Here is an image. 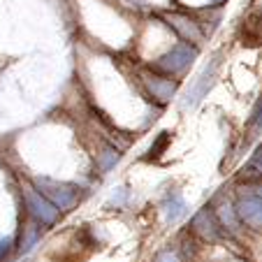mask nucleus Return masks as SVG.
I'll use <instances>...</instances> for the list:
<instances>
[{"mask_svg": "<svg viewBox=\"0 0 262 262\" xmlns=\"http://www.w3.org/2000/svg\"><path fill=\"white\" fill-rule=\"evenodd\" d=\"M251 172H255L257 177H262V148L255 154V158L251 160Z\"/></svg>", "mask_w": 262, "mask_h": 262, "instance_id": "nucleus-10", "label": "nucleus"}, {"mask_svg": "<svg viewBox=\"0 0 262 262\" xmlns=\"http://www.w3.org/2000/svg\"><path fill=\"white\" fill-rule=\"evenodd\" d=\"M248 128H253L255 133L262 130V98H260V102L255 104V109H253V116H251V121H248Z\"/></svg>", "mask_w": 262, "mask_h": 262, "instance_id": "nucleus-9", "label": "nucleus"}, {"mask_svg": "<svg viewBox=\"0 0 262 262\" xmlns=\"http://www.w3.org/2000/svg\"><path fill=\"white\" fill-rule=\"evenodd\" d=\"M146 86L148 93L154 95L158 102H167L174 95V91H177V81L169 79V77H146Z\"/></svg>", "mask_w": 262, "mask_h": 262, "instance_id": "nucleus-6", "label": "nucleus"}, {"mask_svg": "<svg viewBox=\"0 0 262 262\" xmlns=\"http://www.w3.org/2000/svg\"><path fill=\"white\" fill-rule=\"evenodd\" d=\"M26 204H28L30 213H33V216L37 218L40 223H47V225H49V223H54L56 216H58V209H56L54 204L45 198V195L37 193L35 188L26 190Z\"/></svg>", "mask_w": 262, "mask_h": 262, "instance_id": "nucleus-4", "label": "nucleus"}, {"mask_svg": "<svg viewBox=\"0 0 262 262\" xmlns=\"http://www.w3.org/2000/svg\"><path fill=\"white\" fill-rule=\"evenodd\" d=\"M195 56H198V49H190V45H179V47H174L167 56H163V58L156 63V68L167 74H177L188 68Z\"/></svg>", "mask_w": 262, "mask_h": 262, "instance_id": "nucleus-3", "label": "nucleus"}, {"mask_svg": "<svg viewBox=\"0 0 262 262\" xmlns=\"http://www.w3.org/2000/svg\"><path fill=\"white\" fill-rule=\"evenodd\" d=\"M37 193L45 195L47 200H49L51 204H54L56 209H72L74 204H77V200H79V190L74 188V186H70V183H60V181H54V179H37Z\"/></svg>", "mask_w": 262, "mask_h": 262, "instance_id": "nucleus-1", "label": "nucleus"}, {"mask_svg": "<svg viewBox=\"0 0 262 262\" xmlns=\"http://www.w3.org/2000/svg\"><path fill=\"white\" fill-rule=\"evenodd\" d=\"M163 213H165V221L167 223H177L179 218L186 213V202L179 193H169L167 198L163 200Z\"/></svg>", "mask_w": 262, "mask_h": 262, "instance_id": "nucleus-8", "label": "nucleus"}, {"mask_svg": "<svg viewBox=\"0 0 262 262\" xmlns=\"http://www.w3.org/2000/svg\"><path fill=\"white\" fill-rule=\"evenodd\" d=\"M12 251V239H0V262L5 260Z\"/></svg>", "mask_w": 262, "mask_h": 262, "instance_id": "nucleus-12", "label": "nucleus"}, {"mask_svg": "<svg viewBox=\"0 0 262 262\" xmlns=\"http://www.w3.org/2000/svg\"><path fill=\"white\" fill-rule=\"evenodd\" d=\"M213 3H223V0H213Z\"/></svg>", "mask_w": 262, "mask_h": 262, "instance_id": "nucleus-13", "label": "nucleus"}, {"mask_svg": "<svg viewBox=\"0 0 262 262\" xmlns=\"http://www.w3.org/2000/svg\"><path fill=\"white\" fill-rule=\"evenodd\" d=\"M193 230L198 234H202L204 239H209V242H216V239L221 237V221L211 213V209L204 207L202 211L193 218Z\"/></svg>", "mask_w": 262, "mask_h": 262, "instance_id": "nucleus-5", "label": "nucleus"}, {"mask_svg": "<svg viewBox=\"0 0 262 262\" xmlns=\"http://www.w3.org/2000/svg\"><path fill=\"white\" fill-rule=\"evenodd\" d=\"M169 26H172L186 42H200L202 40V33H200L198 24H193L190 19H186V16H181V14L169 16Z\"/></svg>", "mask_w": 262, "mask_h": 262, "instance_id": "nucleus-7", "label": "nucleus"}, {"mask_svg": "<svg viewBox=\"0 0 262 262\" xmlns=\"http://www.w3.org/2000/svg\"><path fill=\"white\" fill-rule=\"evenodd\" d=\"M239 221L246 223L248 228L262 230V193L260 190H251L248 195H244L234 207Z\"/></svg>", "mask_w": 262, "mask_h": 262, "instance_id": "nucleus-2", "label": "nucleus"}, {"mask_svg": "<svg viewBox=\"0 0 262 262\" xmlns=\"http://www.w3.org/2000/svg\"><path fill=\"white\" fill-rule=\"evenodd\" d=\"M156 262H181V260H179V255L174 251H163L156 257Z\"/></svg>", "mask_w": 262, "mask_h": 262, "instance_id": "nucleus-11", "label": "nucleus"}]
</instances>
